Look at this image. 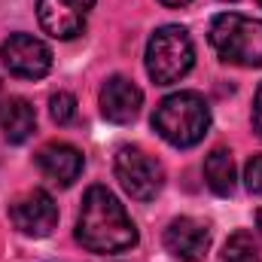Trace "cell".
I'll return each instance as SVG.
<instances>
[{"mask_svg": "<svg viewBox=\"0 0 262 262\" xmlns=\"http://www.w3.org/2000/svg\"><path fill=\"white\" fill-rule=\"evenodd\" d=\"M76 241L92 253H119L137 244V229L107 186H92L76 220Z\"/></svg>", "mask_w": 262, "mask_h": 262, "instance_id": "6da1fadb", "label": "cell"}, {"mask_svg": "<svg viewBox=\"0 0 262 262\" xmlns=\"http://www.w3.org/2000/svg\"><path fill=\"white\" fill-rule=\"evenodd\" d=\"M152 128L171 146L189 149V146L201 143L210 128V107L198 92L168 95L152 113Z\"/></svg>", "mask_w": 262, "mask_h": 262, "instance_id": "7a4b0ae2", "label": "cell"}, {"mask_svg": "<svg viewBox=\"0 0 262 262\" xmlns=\"http://www.w3.org/2000/svg\"><path fill=\"white\" fill-rule=\"evenodd\" d=\"M210 46L238 67H262V21L238 12H223L210 21Z\"/></svg>", "mask_w": 262, "mask_h": 262, "instance_id": "3957f363", "label": "cell"}, {"mask_svg": "<svg viewBox=\"0 0 262 262\" xmlns=\"http://www.w3.org/2000/svg\"><path fill=\"white\" fill-rule=\"evenodd\" d=\"M195 64V49L180 25L159 28L146 43V73L156 85L180 82Z\"/></svg>", "mask_w": 262, "mask_h": 262, "instance_id": "277c9868", "label": "cell"}, {"mask_svg": "<svg viewBox=\"0 0 262 262\" xmlns=\"http://www.w3.org/2000/svg\"><path fill=\"white\" fill-rule=\"evenodd\" d=\"M116 177L122 189L137 201H152L165 186V168L159 159L143 152L140 146H122L116 152Z\"/></svg>", "mask_w": 262, "mask_h": 262, "instance_id": "5b68a950", "label": "cell"}, {"mask_svg": "<svg viewBox=\"0 0 262 262\" xmlns=\"http://www.w3.org/2000/svg\"><path fill=\"white\" fill-rule=\"evenodd\" d=\"M0 58L12 76L21 79H40L52 70V49L31 34H9L0 46Z\"/></svg>", "mask_w": 262, "mask_h": 262, "instance_id": "8992f818", "label": "cell"}, {"mask_svg": "<svg viewBox=\"0 0 262 262\" xmlns=\"http://www.w3.org/2000/svg\"><path fill=\"white\" fill-rule=\"evenodd\" d=\"M9 220H12V226L21 235H28V238H46L58 226V204L52 201L49 192L31 189V192L18 195L9 204Z\"/></svg>", "mask_w": 262, "mask_h": 262, "instance_id": "52a82bcc", "label": "cell"}, {"mask_svg": "<svg viewBox=\"0 0 262 262\" xmlns=\"http://www.w3.org/2000/svg\"><path fill=\"white\" fill-rule=\"evenodd\" d=\"M95 0H37V18L55 40H73L82 34Z\"/></svg>", "mask_w": 262, "mask_h": 262, "instance_id": "ba28073f", "label": "cell"}, {"mask_svg": "<svg viewBox=\"0 0 262 262\" xmlns=\"http://www.w3.org/2000/svg\"><path fill=\"white\" fill-rule=\"evenodd\" d=\"M165 247L180 262H201L210 247V232L192 216H177L165 229Z\"/></svg>", "mask_w": 262, "mask_h": 262, "instance_id": "9c48e42d", "label": "cell"}, {"mask_svg": "<svg viewBox=\"0 0 262 262\" xmlns=\"http://www.w3.org/2000/svg\"><path fill=\"white\" fill-rule=\"evenodd\" d=\"M143 104V92L131 82L128 76H110L101 89V113L104 119L116 125H128L137 119Z\"/></svg>", "mask_w": 262, "mask_h": 262, "instance_id": "30bf717a", "label": "cell"}, {"mask_svg": "<svg viewBox=\"0 0 262 262\" xmlns=\"http://www.w3.org/2000/svg\"><path fill=\"white\" fill-rule=\"evenodd\" d=\"M37 165L43 171L46 180H52L55 186H70L79 174H82V152L70 143H46L37 152Z\"/></svg>", "mask_w": 262, "mask_h": 262, "instance_id": "8fae6325", "label": "cell"}, {"mask_svg": "<svg viewBox=\"0 0 262 262\" xmlns=\"http://www.w3.org/2000/svg\"><path fill=\"white\" fill-rule=\"evenodd\" d=\"M37 128V110L25 98H6L0 104V134L9 143H25Z\"/></svg>", "mask_w": 262, "mask_h": 262, "instance_id": "7c38bea8", "label": "cell"}, {"mask_svg": "<svg viewBox=\"0 0 262 262\" xmlns=\"http://www.w3.org/2000/svg\"><path fill=\"white\" fill-rule=\"evenodd\" d=\"M204 180L216 195H232L235 192V162L229 149H213L204 159Z\"/></svg>", "mask_w": 262, "mask_h": 262, "instance_id": "4fadbf2b", "label": "cell"}, {"mask_svg": "<svg viewBox=\"0 0 262 262\" xmlns=\"http://www.w3.org/2000/svg\"><path fill=\"white\" fill-rule=\"evenodd\" d=\"M220 262H259V244H256V238L250 232H235L223 244Z\"/></svg>", "mask_w": 262, "mask_h": 262, "instance_id": "5bb4252c", "label": "cell"}, {"mask_svg": "<svg viewBox=\"0 0 262 262\" xmlns=\"http://www.w3.org/2000/svg\"><path fill=\"white\" fill-rule=\"evenodd\" d=\"M49 116H52V122H58V125H70V122L76 119V98H73L70 92H55V95L49 98Z\"/></svg>", "mask_w": 262, "mask_h": 262, "instance_id": "9a60e30c", "label": "cell"}, {"mask_svg": "<svg viewBox=\"0 0 262 262\" xmlns=\"http://www.w3.org/2000/svg\"><path fill=\"white\" fill-rule=\"evenodd\" d=\"M244 183L250 192L262 195V156H250L244 165Z\"/></svg>", "mask_w": 262, "mask_h": 262, "instance_id": "2e32d148", "label": "cell"}, {"mask_svg": "<svg viewBox=\"0 0 262 262\" xmlns=\"http://www.w3.org/2000/svg\"><path fill=\"white\" fill-rule=\"evenodd\" d=\"M253 128L262 137V85H259V92H256V101H253Z\"/></svg>", "mask_w": 262, "mask_h": 262, "instance_id": "e0dca14e", "label": "cell"}, {"mask_svg": "<svg viewBox=\"0 0 262 262\" xmlns=\"http://www.w3.org/2000/svg\"><path fill=\"white\" fill-rule=\"evenodd\" d=\"M165 6H183V3H189V0H162Z\"/></svg>", "mask_w": 262, "mask_h": 262, "instance_id": "ac0fdd59", "label": "cell"}, {"mask_svg": "<svg viewBox=\"0 0 262 262\" xmlns=\"http://www.w3.org/2000/svg\"><path fill=\"white\" fill-rule=\"evenodd\" d=\"M256 226H259V229H262V210H259V213H256Z\"/></svg>", "mask_w": 262, "mask_h": 262, "instance_id": "d6986e66", "label": "cell"}, {"mask_svg": "<svg viewBox=\"0 0 262 262\" xmlns=\"http://www.w3.org/2000/svg\"><path fill=\"white\" fill-rule=\"evenodd\" d=\"M259 3H262V0H259Z\"/></svg>", "mask_w": 262, "mask_h": 262, "instance_id": "ffe728a7", "label": "cell"}]
</instances>
